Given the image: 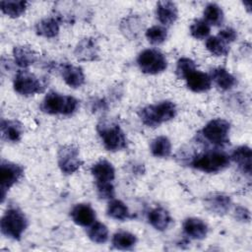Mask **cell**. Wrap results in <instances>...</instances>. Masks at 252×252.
I'll list each match as a JSON object with an SVG mask.
<instances>
[{
  "label": "cell",
  "instance_id": "d6a6232c",
  "mask_svg": "<svg viewBox=\"0 0 252 252\" xmlns=\"http://www.w3.org/2000/svg\"><path fill=\"white\" fill-rule=\"evenodd\" d=\"M167 36V32L163 27L153 26L146 32V37L152 44L162 43Z\"/></svg>",
  "mask_w": 252,
  "mask_h": 252
},
{
  "label": "cell",
  "instance_id": "9a60e30c",
  "mask_svg": "<svg viewBox=\"0 0 252 252\" xmlns=\"http://www.w3.org/2000/svg\"><path fill=\"white\" fill-rule=\"evenodd\" d=\"M60 72L65 83L71 88H79L85 83L84 72L78 66L65 63L61 65Z\"/></svg>",
  "mask_w": 252,
  "mask_h": 252
},
{
  "label": "cell",
  "instance_id": "603a6c76",
  "mask_svg": "<svg viewBox=\"0 0 252 252\" xmlns=\"http://www.w3.org/2000/svg\"><path fill=\"white\" fill-rule=\"evenodd\" d=\"M1 133L3 138L7 141L16 143L21 140L24 133L23 125L17 120H2L1 121Z\"/></svg>",
  "mask_w": 252,
  "mask_h": 252
},
{
  "label": "cell",
  "instance_id": "f1b7e54d",
  "mask_svg": "<svg viewBox=\"0 0 252 252\" xmlns=\"http://www.w3.org/2000/svg\"><path fill=\"white\" fill-rule=\"evenodd\" d=\"M204 18L209 25L220 26L222 24L224 16L221 8L219 5L215 3H210L206 6L204 10Z\"/></svg>",
  "mask_w": 252,
  "mask_h": 252
},
{
  "label": "cell",
  "instance_id": "4fadbf2b",
  "mask_svg": "<svg viewBox=\"0 0 252 252\" xmlns=\"http://www.w3.org/2000/svg\"><path fill=\"white\" fill-rule=\"evenodd\" d=\"M189 90L195 93H203L211 89L212 80L210 75L194 69L184 79Z\"/></svg>",
  "mask_w": 252,
  "mask_h": 252
},
{
  "label": "cell",
  "instance_id": "2e32d148",
  "mask_svg": "<svg viewBox=\"0 0 252 252\" xmlns=\"http://www.w3.org/2000/svg\"><path fill=\"white\" fill-rule=\"evenodd\" d=\"M158 20L164 26L172 25L178 17V11L175 3L171 1H159L157 4Z\"/></svg>",
  "mask_w": 252,
  "mask_h": 252
},
{
  "label": "cell",
  "instance_id": "52a82bcc",
  "mask_svg": "<svg viewBox=\"0 0 252 252\" xmlns=\"http://www.w3.org/2000/svg\"><path fill=\"white\" fill-rule=\"evenodd\" d=\"M230 124L222 119L216 118L209 121L202 129V135L210 143L218 146L224 145L228 142Z\"/></svg>",
  "mask_w": 252,
  "mask_h": 252
},
{
  "label": "cell",
  "instance_id": "30bf717a",
  "mask_svg": "<svg viewBox=\"0 0 252 252\" xmlns=\"http://www.w3.org/2000/svg\"><path fill=\"white\" fill-rule=\"evenodd\" d=\"M79 149L73 145L62 146L58 151V166L64 174L76 172L82 165Z\"/></svg>",
  "mask_w": 252,
  "mask_h": 252
},
{
  "label": "cell",
  "instance_id": "277c9868",
  "mask_svg": "<svg viewBox=\"0 0 252 252\" xmlns=\"http://www.w3.org/2000/svg\"><path fill=\"white\" fill-rule=\"evenodd\" d=\"M96 130L106 150L116 152L126 148V136L119 125L108 122H100L97 124Z\"/></svg>",
  "mask_w": 252,
  "mask_h": 252
},
{
  "label": "cell",
  "instance_id": "ba28073f",
  "mask_svg": "<svg viewBox=\"0 0 252 252\" xmlns=\"http://www.w3.org/2000/svg\"><path fill=\"white\" fill-rule=\"evenodd\" d=\"M24 168L14 162L2 160L0 165V197L4 202L8 190L23 176Z\"/></svg>",
  "mask_w": 252,
  "mask_h": 252
},
{
  "label": "cell",
  "instance_id": "6da1fadb",
  "mask_svg": "<svg viewBox=\"0 0 252 252\" xmlns=\"http://www.w3.org/2000/svg\"><path fill=\"white\" fill-rule=\"evenodd\" d=\"M176 111V106L172 101L163 100L140 109L139 117L145 125L149 127H157L161 123L174 118Z\"/></svg>",
  "mask_w": 252,
  "mask_h": 252
},
{
  "label": "cell",
  "instance_id": "7a4b0ae2",
  "mask_svg": "<svg viewBox=\"0 0 252 252\" xmlns=\"http://www.w3.org/2000/svg\"><path fill=\"white\" fill-rule=\"evenodd\" d=\"M79 106V101L71 95L61 94L55 92L48 93L40 105L43 112L48 114L71 115Z\"/></svg>",
  "mask_w": 252,
  "mask_h": 252
},
{
  "label": "cell",
  "instance_id": "74e56055",
  "mask_svg": "<svg viewBox=\"0 0 252 252\" xmlns=\"http://www.w3.org/2000/svg\"><path fill=\"white\" fill-rule=\"evenodd\" d=\"M234 218L239 221H246L248 222L251 219L250 212L248 209L242 206H237L234 210Z\"/></svg>",
  "mask_w": 252,
  "mask_h": 252
},
{
  "label": "cell",
  "instance_id": "ac0fdd59",
  "mask_svg": "<svg viewBox=\"0 0 252 252\" xmlns=\"http://www.w3.org/2000/svg\"><path fill=\"white\" fill-rule=\"evenodd\" d=\"M184 232L193 239H204L208 233V225L201 219L188 218L183 222Z\"/></svg>",
  "mask_w": 252,
  "mask_h": 252
},
{
  "label": "cell",
  "instance_id": "8d00e7d4",
  "mask_svg": "<svg viewBox=\"0 0 252 252\" xmlns=\"http://www.w3.org/2000/svg\"><path fill=\"white\" fill-rule=\"evenodd\" d=\"M218 36L222 39L225 43H230L232 41H234L237 37V32L234 29L232 28H225L221 31H220Z\"/></svg>",
  "mask_w": 252,
  "mask_h": 252
},
{
  "label": "cell",
  "instance_id": "8fae6325",
  "mask_svg": "<svg viewBox=\"0 0 252 252\" xmlns=\"http://www.w3.org/2000/svg\"><path fill=\"white\" fill-rule=\"evenodd\" d=\"M99 48L93 37L81 39L74 50V54L79 61H94L98 58Z\"/></svg>",
  "mask_w": 252,
  "mask_h": 252
},
{
  "label": "cell",
  "instance_id": "cb8c5ba5",
  "mask_svg": "<svg viewBox=\"0 0 252 252\" xmlns=\"http://www.w3.org/2000/svg\"><path fill=\"white\" fill-rule=\"evenodd\" d=\"M143 29V23L138 16H129L122 20L120 24V30L125 36L130 39L138 37L140 32Z\"/></svg>",
  "mask_w": 252,
  "mask_h": 252
},
{
  "label": "cell",
  "instance_id": "d590c367",
  "mask_svg": "<svg viewBox=\"0 0 252 252\" xmlns=\"http://www.w3.org/2000/svg\"><path fill=\"white\" fill-rule=\"evenodd\" d=\"M97 194L101 199H111L114 196V187L111 182L96 183Z\"/></svg>",
  "mask_w": 252,
  "mask_h": 252
},
{
  "label": "cell",
  "instance_id": "83f0119b",
  "mask_svg": "<svg viewBox=\"0 0 252 252\" xmlns=\"http://www.w3.org/2000/svg\"><path fill=\"white\" fill-rule=\"evenodd\" d=\"M137 242V237L128 231L116 232L112 237V244L116 249L127 250L132 248Z\"/></svg>",
  "mask_w": 252,
  "mask_h": 252
},
{
  "label": "cell",
  "instance_id": "7c38bea8",
  "mask_svg": "<svg viewBox=\"0 0 252 252\" xmlns=\"http://www.w3.org/2000/svg\"><path fill=\"white\" fill-rule=\"evenodd\" d=\"M231 206L229 196L222 193H212L205 198V207L217 215L226 214Z\"/></svg>",
  "mask_w": 252,
  "mask_h": 252
},
{
  "label": "cell",
  "instance_id": "f546056e",
  "mask_svg": "<svg viewBox=\"0 0 252 252\" xmlns=\"http://www.w3.org/2000/svg\"><path fill=\"white\" fill-rule=\"evenodd\" d=\"M107 215L117 220H125L130 217L127 206L120 200H112L107 207Z\"/></svg>",
  "mask_w": 252,
  "mask_h": 252
},
{
  "label": "cell",
  "instance_id": "484cf974",
  "mask_svg": "<svg viewBox=\"0 0 252 252\" xmlns=\"http://www.w3.org/2000/svg\"><path fill=\"white\" fill-rule=\"evenodd\" d=\"M151 152L157 158H166L171 153V143L165 136H158L151 144Z\"/></svg>",
  "mask_w": 252,
  "mask_h": 252
},
{
  "label": "cell",
  "instance_id": "d4e9b609",
  "mask_svg": "<svg viewBox=\"0 0 252 252\" xmlns=\"http://www.w3.org/2000/svg\"><path fill=\"white\" fill-rule=\"evenodd\" d=\"M36 33L44 37H55L59 32V23L55 18H44L35 25Z\"/></svg>",
  "mask_w": 252,
  "mask_h": 252
},
{
  "label": "cell",
  "instance_id": "44dd1931",
  "mask_svg": "<svg viewBox=\"0 0 252 252\" xmlns=\"http://www.w3.org/2000/svg\"><path fill=\"white\" fill-rule=\"evenodd\" d=\"M149 222L158 230H165L170 225L172 219L168 212L163 208H155L149 212Z\"/></svg>",
  "mask_w": 252,
  "mask_h": 252
},
{
  "label": "cell",
  "instance_id": "8992f818",
  "mask_svg": "<svg viewBox=\"0 0 252 252\" xmlns=\"http://www.w3.org/2000/svg\"><path fill=\"white\" fill-rule=\"evenodd\" d=\"M137 63L143 73L150 75L159 74L167 67L165 56L157 49H146L142 51L137 58Z\"/></svg>",
  "mask_w": 252,
  "mask_h": 252
},
{
  "label": "cell",
  "instance_id": "e575fe53",
  "mask_svg": "<svg viewBox=\"0 0 252 252\" xmlns=\"http://www.w3.org/2000/svg\"><path fill=\"white\" fill-rule=\"evenodd\" d=\"M194 69H196L195 62L187 57H182L177 61L176 75L179 79H185V77Z\"/></svg>",
  "mask_w": 252,
  "mask_h": 252
},
{
  "label": "cell",
  "instance_id": "1f68e13d",
  "mask_svg": "<svg viewBox=\"0 0 252 252\" xmlns=\"http://www.w3.org/2000/svg\"><path fill=\"white\" fill-rule=\"evenodd\" d=\"M90 239L94 243H104L108 239V229L105 224L101 222H94L88 231Z\"/></svg>",
  "mask_w": 252,
  "mask_h": 252
},
{
  "label": "cell",
  "instance_id": "4dcf8cb0",
  "mask_svg": "<svg viewBox=\"0 0 252 252\" xmlns=\"http://www.w3.org/2000/svg\"><path fill=\"white\" fill-rule=\"evenodd\" d=\"M207 49L215 56H225L229 52V47L222 39L217 36H210L206 41Z\"/></svg>",
  "mask_w": 252,
  "mask_h": 252
},
{
  "label": "cell",
  "instance_id": "e0dca14e",
  "mask_svg": "<svg viewBox=\"0 0 252 252\" xmlns=\"http://www.w3.org/2000/svg\"><path fill=\"white\" fill-rule=\"evenodd\" d=\"M91 172L94 175L96 183H108L111 182L115 177L113 165L105 159H100L94 163L91 168Z\"/></svg>",
  "mask_w": 252,
  "mask_h": 252
},
{
  "label": "cell",
  "instance_id": "7402d4cb",
  "mask_svg": "<svg viewBox=\"0 0 252 252\" xmlns=\"http://www.w3.org/2000/svg\"><path fill=\"white\" fill-rule=\"evenodd\" d=\"M13 55L16 64L22 68H27L32 65L36 60V53L28 45L15 46Z\"/></svg>",
  "mask_w": 252,
  "mask_h": 252
},
{
  "label": "cell",
  "instance_id": "4316f807",
  "mask_svg": "<svg viewBox=\"0 0 252 252\" xmlns=\"http://www.w3.org/2000/svg\"><path fill=\"white\" fill-rule=\"evenodd\" d=\"M2 12L11 17V18H18L22 16L28 6L27 1H1L0 2Z\"/></svg>",
  "mask_w": 252,
  "mask_h": 252
},
{
  "label": "cell",
  "instance_id": "836d02e7",
  "mask_svg": "<svg viewBox=\"0 0 252 252\" xmlns=\"http://www.w3.org/2000/svg\"><path fill=\"white\" fill-rule=\"evenodd\" d=\"M211 32L210 25L205 20H196L190 27V32L197 39L206 38Z\"/></svg>",
  "mask_w": 252,
  "mask_h": 252
},
{
  "label": "cell",
  "instance_id": "d6986e66",
  "mask_svg": "<svg viewBox=\"0 0 252 252\" xmlns=\"http://www.w3.org/2000/svg\"><path fill=\"white\" fill-rule=\"evenodd\" d=\"M251 158L252 152L248 146L236 148L231 155V159L237 164L239 169L247 175L251 174Z\"/></svg>",
  "mask_w": 252,
  "mask_h": 252
},
{
  "label": "cell",
  "instance_id": "5bb4252c",
  "mask_svg": "<svg viewBox=\"0 0 252 252\" xmlns=\"http://www.w3.org/2000/svg\"><path fill=\"white\" fill-rule=\"evenodd\" d=\"M73 221L81 226H90L95 220V212L88 204H78L71 211Z\"/></svg>",
  "mask_w": 252,
  "mask_h": 252
},
{
  "label": "cell",
  "instance_id": "f35d334b",
  "mask_svg": "<svg viewBox=\"0 0 252 252\" xmlns=\"http://www.w3.org/2000/svg\"><path fill=\"white\" fill-rule=\"evenodd\" d=\"M244 5H247V10L250 11V2H244Z\"/></svg>",
  "mask_w": 252,
  "mask_h": 252
},
{
  "label": "cell",
  "instance_id": "5b68a950",
  "mask_svg": "<svg viewBox=\"0 0 252 252\" xmlns=\"http://www.w3.org/2000/svg\"><path fill=\"white\" fill-rule=\"evenodd\" d=\"M230 162L229 157L221 152H207L195 157L192 166L206 173H215L225 169Z\"/></svg>",
  "mask_w": 252,
  "mask_h": 252
},
{
  "label": "cell",
  "instance_id": "ffe728a7",
  "mask_svg": "<svg viewBox=\"0 0 252 252\" xmlns=\"http://www.w3.org/2000/svg\"><path fill=\"white\" fill-rule=\"evenodd\" d=\"M210 77L211 80L214 81L216 85L223 91H228L237 84L235 77L222 67L214 68L211 71Z\"/></svg>",
  "mask_w": 252,
  "mask_h": 252
},
{
  "label": "cell",
  "instance_id": "9c48e42d",
  "mask_svg": "<svg viewBox=\"0 0 252 252\" xmlns=\"http://www.w3.org/2000/svg\"><path fill=\"white\" fill-rule=\"evenodd\" d=\"M45 88L39 78L29 71H20L14 79V90L23 95H32L41 93Z\"/></svg>",
  "mask_w": 252,
  "mask_h": 252
},
{
  "label": "cell",
  "instance_id": "3957f363",
  "mask_svg": "<svg viewBox=\"0 0 252 252\" xmlns=\"http://www.w3.org/2000/svg\"><path fill=\"white\" fill-rule=\"evenodd\" d=\"M28 226V220L24 213L16 208L6 211L0 221L1 232L12 239L19 240Z\"/></svg>",
  "mask_w": 252,
  "mask_h": 252
}]
</instances>
